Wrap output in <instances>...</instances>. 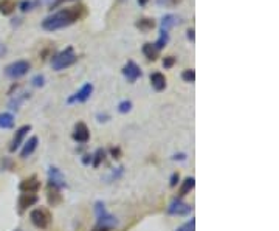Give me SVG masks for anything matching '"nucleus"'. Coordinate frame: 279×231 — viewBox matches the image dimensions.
I'll return each mask as SVG.
<instances>
[{"label":"nucleus","mask_w":279,"mask_h":231,"mask_svg":"<svg viewBox=\"0 0 279 231\" xmlns=\"http://www.w3.org/2000/svg\"><path fill=\"white\" fill-rule=\"evenodd\" d=\"M175 231H196V220L191 219L190 222L183 223V225H181L180 228H177Z\"/></svg>","instance_id":"cd10ccee"},{"label":"nucleus","mask_w":279,"mask_h":231,"mask_svg":"<svg viewBox=\"0 0 279 231\" xmlns=\"http://www.w3.org/2000/svg\"><path fill=\"white\" fill-rule=\"evenodd\" d=\"M47 199H48V204H50L51 207H56V205H59L60 202H62V194H60V189L48 186V194H47Z\"/></svg>","instance_id":"aec40b11"},{"label":"nucleus","mask_w":279,"mask_h":231,"mask_svg":"<svg viewBox=\"0 0 279 231\" xmlns=\"http://www.w3.org/2000/svg\"><path fill=\"white\" fill-rule=\"evenodd\" d=\"M76 61H78V56H76L73 47H67L51 57V67H53V70L60 72V70H66V69L72 67L73 64H76Z\"/></svg>","instance_id":"7ed1b4c3"},{"label":"nucleus","mask_w":279,"mask_h":231,"mask_svg":"<svg viewBox=\"0 0 279 231\" xmlns=\"http://www.w3.org/2000/svg\"><path fill=\"white\" fill-rule=\"evenodd\" d=\"M5 51H7V47H5L2 42H0V57H2V56L5 54Z\"/></svg>","instance_id":"c9c22d12"},{"label":"nucleus","mask_w":279,"mask_h":231,"mask_svg":"<svg viewBox=\"0 0 279 231\" xmlns=\"http://www.w3.org/2000/svg\"><path fill=\"white\" fill-rule=\"evenodd\" d=\"M181 79H183L184 82H190V84H193V82L196 81V72H194L193 69L184 70V72L181 73Z\"/></svg>","instance_id":"a878e982"},{"label":"nucleus","mask_w":279,"mask_h":231,"mask_svg":"<svg viewBox=\"0 0 279 231\" xmlns=\"http://www.w3.org/2000/svg\"><path fill=\"white\" fill-rule=\"evenodd\" d=\"M82 161H84V163H85V164H88V163H90V161H91V155H85V158H84V160H82Z\"/></svg>","instance_id":"58836bf2"},{"label":"nucleus","mask_w":279,"mask_h":231,"mask_svg":"<svg viewBox=\"0 0 279 231\" xmlns=\"http://www.w3.org/2000/svg\"><path fill=\"white\" fill-rule=\"evenodd\" d=\"M107 118H109L107 115H101V113L98 115V121H107Z\"/></svg>","instance_id":"e433bc0d"},{"label":"nucleus","mask_w":279,"mask_h":231,"mask_svg":"<svg viewBox=\"0 0 279 231\" xmlns=\"http://www.w3.org/2000/svg\"><path fill=\"white\" fill-rule=\"evenodd\" d=\"M29 69H31V64H29L28 61H23V59H22V61H16V62L8 64V65L5 67L4 73H5V76L10 78V79H19V78L25 76V75L29 72Z\"/></svg>","instance_id":"20e7f679"},{"label":"nucleus","mask_w":279,"mask_h":231,"mask_svg":"<svg viewBox=\"0 0 279 231\" xmlns=\"http://www.w3.org/2000/svg\"><path fill=\"white\" fill-rule=\"evenodd\" d=\"M38 195L36 194H25L22 192L17 199V210H19V214H23L29 207H33L35 204H38Z\"/></svg>","instance_id":"f8f14e48"},{"label":"nucleus","mask_w":279,"mask_h":231,"mask_svg":"<svg viewBox=\"0 0 279 231\" xmlns=\"http://www.w3.org/2000/svg\"><path fill=\"white\" fill-rule=\"evenodd\" d=\"M95 214H97V225L93 231H112L118 226V219L112 216L103 202H97L95 204Z\"/></svg>","instance_id":"f03ea898"},{"label":"nucleus","mask_w":279,"mask_h":231,"mask_svg":"<svg viewBox=\"0 0 279 231\" xmlns=\"http://www.w3.org/2000/svg\"><path fill=\"white\" fill-rule=\"evenodd\" d=\"M175 23H177V17H175L174 14H166V16H163V19H162V22H160V31L169 33V30L175 26Z\"/></svg>","instance_id":"412c9836"},{"label":"nucleus","mask_w":279,"mask_h":231,"mask_svg":"<svg viewBox=\"0 0 279 231\" xmlns=\"http://www.w3.org/2000/svg\"><path fill=\"white\" fill-rule=\"evenodd\" d=\"M194 33H196V31H194V28H190V30L186 31V38H188L191 42H194V41H196V36H194Z\"/></svg>","instance_id":"72a5a7b5"},{"label":"nucleus","mask_w":279,"mask_h":231,"mask_svg":"<svg viewBox=\"0 0 279 231\" xmlns=\"http://www.w3.org/2000/svg\"><path fill=\"white\" fill-rule=\"evenodd\" d=\"M184 158H186L184 154H178V155L175 154V155H174V160H184Z\"/></svg>","instance_id":"4c0bfd02"},{"label":"nucleus","mask_w":279,"mask_h":231,"mask_svg":"<svg viewBox=\"0 0 279 231\" xmlns=\"http://www.w3.org/2000/svg\"><path fill=\"white\" fill-rule=\"evenodd\" d=\"M194 186H196V179H194V177H186V179L181 182V186H180V189H178L180 199L184 197V195H188V194L194 189Z\"/></svg>","instance_id":"f3484780"},{"label":"nucleus","mask_w":279,"mask_h":231,"mask_svg":"<svg viewBox=\"0 0 279 231\" xmlns=\"http://www.w3.org/2000/svg\"><path fill=\"white\" fill-rule=\"evenodd\" d=\"M104 157H106V152L103 149H97V152L91 155V164H93V168H98L101 164V161L104 160Z\"/></svg>","instance_id":"393cba45"},{"label":"nucleus","mask_w":279,"mask_h":231,"mask_svg":"<svg viewBox=\"0 0 279 231\" xmlns=\"http://www.w3.org/2000/svg\"><path fill=\"white\" fill-rule=\"evenodd\" d=\"M175 62H177V59H175L174 56H166L165 59H163V67L165 69H172L175 65Z\"/></svg>","instance_id":"7c9ffc66"},{"label":"nucleus","mask_w":279,"mask_h":231,"mask_svg":"<svg viewBox=\"0 0 279 231\" xmlns=\"http://www.w3.org/2000/svg\"><path fill=\"white\" fill-rule=\"evenodd\" d=\"M85 16H87V7L79 4L76 7L64 8V10H60V11L45 17L42 20V28H44V30H47V31L62 30V28H67V26L79 22Z\"/></svg>","instance_id":"f257e3e1"},{"label":"nucleus","mask_w":279,"mask_h":231,"mask_svg":"<svg viewBox=\"0 0 279 231\" xmlns=\"http://www.w3.org/2000/svg\"><path fill=\"white\" fill-rule=\"evenodd\" d=\"M150 85L155 92H163L166 89V76L160 72H153L150 75Z\"/></svg>","instance_id":"4468645a"},{"label":"nucleus","mask_w":279,"mask_h":231,"mask_svg":"<svg viewBox=\"0 0 279 231\" xmlns=\"http://www.w3.org/2000/svg\"><path fill=\"white\" fill-rule=\"evenodd\" d=\"M157 2H159L160 5H165V7H174V5L180 4L181 0H157Z\"/></svg>","instance_id":"473e14b6"},{"label":"nucleus","mask_w":279,"mask_h":231,"mask_svg":"<svg viewBox=\"0 0 279 231\" xmlns=\"http://www.w3.org/2000/svg\"><path fill=\"white\" fill-rule=\"evenodd\" d=\"M168 42H169V33H166V31H160L159 39L153 42V45H155V48H157V50L160 51V50H163V48L168 45Z\"/></svg>","instance_id":"5701e85b"},{"label":"nucleus","mask_w":279,"mask_h":231,"mask_svg":"<svg viewBox=\"0 0 279 231\" xmlns=\"http://www.w3.org/2000/svg\"><path fill=\"white\" fill-rule=\"evenodd\" d=\"M91 93H93V85L90 84V82H87V84H84L82 87L73 95V96H70L69 100H67V103L69 104H75V103H85L90 96H91Z\"/></svg>","instance_id":"9d476101"},{"label":"nucleus","mask_w":279,"mask_h":231,"mask_svg":"<svg viewBox=\"0 0 279 231\" xmlns=\"http://www.w3.org/2000/svg\"><path fill=\"white\" fill-rule=\"evenodd\" d=\"M20 11L22 13H26V11H31L33 10V7H35V4L31 2V0H23V2H20Z\"/></svg>","instance_id":"c756f323"},{"label":"nucleus","mask_w":279,"mask_h":231,"mask_svg":"<svg viewBox=\"0 0 279 231\" xmlns=\"http://www.w3.org/2000/svg\"><path fill=\"white\" fill-rule=\"evenodd\" d=\"M72 138L76 141V143H87L90 140V130L87 127L85 123H76L75 129H73V134H72Z\"/></svg>","instance_id":"ddd939ff"},{"label":"nucleus","mask_w":279,"mask_h":231,"mask_svg":"<svg viewBox=\"0 0 279 231\" xmlns=\"http://www.w3.org/2000/svg\"><path fill=\"white\" fill-rule=\"evenodd\" d=\"M131 109H132V101H129V100H124L118 104L119 113H128V112H131Z\"/></svg>","instance_id":"bb28decb"},{"label":"nucleus","mask_w":279,"mask_h":231,"mask_svg":"<svg viewBox=\"0 0 279 231\" xmlns=\"http://www.w3.org/2000/svg\"><path fill=\"white\" fill-rule=\"evenodd\" d=\"M14 231H22V229H14Z\"/></svg>","instance_id":"79ce46f5"},{"label":"nucleus","mask_w":279,"mask_h":231,"mask_svg":"<svg viewBox=\"0 0 279 231\" xmlns=\"http://www.w3.org/2000/svg\"><path fill=\"white\" fill-rule=\"evenodd\" d=\"M137 2H138V4H140L141 7H144V5H146V4L149 2V0H137Z\"/></svg>","instance_id":"ea45409f"},{"label":"nucleus","mask_w":279,"mask_h":231,"mask_svg":"<svg viewBox=\"0 0 279 231\" xmlns=\"http://www.w3.org/2000/svg\"><path fill=\"white\" fill-rule=\"evenodd\" d=\"M44 84H45L44 75H36L33 79H31V85H33V87H42Z\"/></svg>","instance_id":"c85d7f7f"},{"label":"nucleus","mask_w":279,"mask_h":231,"mask_svg":"<svg viewBox=\"0 0 279 231\" xmlns=\"http://www.w3.org/2000/svg\"><path fill=\"white\" fill-rule=\"evenodd\" d=\"M135 26L138 28L140 31L143 33H147L150 30H153V26H155V20L150 19V17H141L135 22Z\"/></svg>","instance_id":"a211bd4d"},{"label":"nucleus","mask_w":279,"mask_h":231,"mask_svg":"<svg viewBox=\"0 0 279 231\" xmlns=\"http://www.w3.org/2000/svg\"><path fill=\"white\" fill-rule=\"evenodd\" d=\"M60 2H64V0H57V2H56L54 5H57V4H60ZM66 2H75V0H66Z\"/></svg>","instance_id":"a19ab883"},{"label":"nucleus","mask_w":279,"mask_h":231,"mask_svg":"<svg viewBox=\"0 0 279 231\" xmlns=\"http://www.w3.org/2000/svg\"><path fill=\"white\" fill-rule=\"evenodd\" d=\"M110 152H112L113 158H119V155H121V151H119L118 148H112V149H110Z\"/></svg>","instance_id":"f704fd0d"},{"label":"nucleus","mask_w":279,"mask_h":231,"mask_svg":"<svg viewBox=\"0 0 279 231\" xmlns=\"http://www.w3.org/2000/svg\"><path fill=\"white\" fill-rule=\"evenodd\" d=\"M29 130H31V126L29 124H25V126H22V127H19L16 130V134H14V137L11 140V144H10V152H16L22 146L23 140H25V137L28 135Z\"/></svg>","instance_id":"1a4fd4ad"},{"label":"nucleus","mask_w":279,"mask_h":231,"mask_svg":"<svg viewBox=\"0 0 279 231\" xmlns=\"http://www.w3.org/2000/svg\"><path fill=\"white\" fill-rule=\"evenodd\" d=\"M14 127V117L8 112H4L0 113V129L4 130H8V129H13Z\"/></svg>","instance_id":"4be33fe9"},{"label":"nucleus","mask_w":279,"mask_h":231,"mask_svg":"<svg viewBox=\"0 0 279 231\" xmlns=\"http://www.w3.org/2000/svg\"><path fill=\"white\" fill-rule=\"evenodd\" d=\"M29 220L36 228L45 229V228H48V225L51 222V217H50L48 211H45L42 208H36V210H33L29 213Z\"/></svg>","instance_id":"39448f33"},{"label":"nucleus","mask_w":279,"mask_h":231,"mask_svg":"<svg viewBox=\"0 0 279 231\" xmlns=\"http://www.w3.org/2000/svg\"><path fill=\"white\" fill-rule=\"evenodd\" d=\"M141 51H143V54L147 57L149 61H157V59H159V56H160V51H159L157 48H155V45L150 44V42H146V44L143 45Z\"/></svg>","instance_id":"dca6fc26"},{"label":"nucleus","mask_w":279,"mask_h":231,"mask_svg":"<svg viewBox=\"0 0 279 231\" xmlns=\"http://www.w3.org/2000/svg\"><path fill=\"white\" fill-rule=\"evenodd\" d=\"M38 143H39L38 137H31L26 143H23V148L20 151V158H28L29 155H33V152L38 148Z\"/></svg>","instance_id":"2eb2a0df"},{"label":"nucleus","mask_w":279,"mask_h":231,"mask_svg":"<svg viewBox=\"0 0 279 231\" xmlns=\"http://www.w3.org/2000/svg\"><path fill=\"white\" fill-rule=\"evenodd\" d=\"M166 211L171 216H188L193 211V207L190 204H186V202H183L181 199H174V200H171Z\"/></svg>","instance_id":"423d86ee"},{"label":"nucleus","mask_w":279,"mask_h":231,"mask_svg":"<svg viewBox=\"0 0 279 231\" xmlns=\"http://www.w3.org/2000/svg\"><path fill=\"white\" fill-rule=\"evenodd\" d=\"M26 96H29V93H28V95L23 93V96H16V98H13V100L8 103V107H10L11 110H19L20 106H22V103L26 100Z\"/></svg>","instance_id":"b1692460"},{"label":"nucleus","mask_w":279,"mask_h":231,"mask_svg":"<svg viewBox=\"0 0 279 231\" xmlns=\"http://www.w3.org/2000/svg\"><path fill=\"white\" fill-rule=\"evenodd\" d=\"M122 76L126 78L128 82L134 84L137 79H140L143 76V72L138 64H135L134 61H128L126 65L122 67Z\"/></svg>","instance_id":"6e6552de"},{"label":"nucleus","mask_w":279,"mask_h":231,"mask_svg":"<svg viewBox=\"0 0 279 231\" xmlns=\"http://www.w3.org/2000/svg\"><path fill=\"white\" fill-rule=\"evenodd\" d=\"M19 189L20 192H25V194H38V191L41 189V182L38 180L36 176H31L20 182Z\"/></svg>","instance_id":"9b49d317"},{"label":"nucleus","mask_w":279,"mask_h":231,"mask_svg":"<svg viewBox=\"0 0 279 231\" xmlns=\"http://www.w3.org/2000/svg\"><path fill=\"white\" fill-rule=\"evenodd\" d=\"M17 8V4L14 0H0V14L2 16H11Z\"/></svg>","instance_id":"6ab92c4d"},{"label":"nucleus","mask_w":279,"mask_h":231,"mask_svg":"<svg viewBox=\"0 0 279 231\" xmlns=\"http://www.w3.org/2000/svg\"><path fill=\"white\" fill-rule=\"evenodd\" d=\"M178 183H180V174H178V172H174V174L171 176V179H169V186L175 188Z\"/></svg>","instance_id":"2f4dec72"},{"label":"nucleus","mask_w":279,"mask_h":231,"mask_svg":"<svg viewBox=\"0 0 279 231\" xmlns=\"http://www.w3.org/2000/svg\"><path fill=\"white\" fill-rule=\"evenodd\" d=\"M48 186L57 188V189H62V188L67 186L64 174H62L60 169L56 168V166H50L48 168Z\"/></svg>","instance_id":"0eeeda50"},{"label":"nucleus","mask_w":279,"mask_h":231,"mask_svg":"<svg viewBox=\"0 0 279 231\" xmlns=\"http://www.w3.org/2000/svg\"><path fill=\"white\" fill-rule=\"evenodd\" d=\"M119 2H124V0H119Z\"/></svg>","instance_id":"37998d69"}]
</instances>
